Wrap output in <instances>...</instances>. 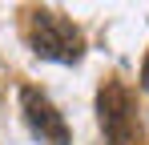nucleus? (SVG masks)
Listing matches in <instances>:
<instances>
[{
    "instance_id": "nucleus-1",
    "label": "nucleus",
    "mask_w": 149,
    "mask_h": 145,
    "mask_svg": "<svg viewBox=\"0 0 149 145\" xmlns=\"http://www.w3.org/2000/svg\"><path fill=\"white\" fill-rule=\"evenodd\" d=\"M24 36L28 48L45 61H56V65H77L85 56V36L61 8H49V4H36L24 12Z\"/></svg>"
},
{
    "instance_id": "nucleus-2",
    "label": "nucleus",
    "mask_w": 149,
    "mask_h": 145,
    "mask_svg": "<svg viewBox=\"0 0 149 145\" xmlns=\"http://www.w3.org/2000/svg\"><path fill=\"white\" fill-rule=\"evenodd\" d=\"M97 121L109 145H141V117L137 97L121 77H109L97 89Z\"/></svg>"
},
{
    "instance_id": "nucleus-3",
    "label": "nucleus",
    "mask_w": 149,
    "mask_h": 145,
    "mask_svg": "<svg viewBox=\"0 0 149 145\" xmlns=\"http://www.w3.org/2000/svg\"><path fill=\"white\" fill-rule=\"evenodd\" d=\"M20 113H24L28 129L40 137V145H69V121L65 113L49 101V93H40L36 85H24L20 89Z\"/></svg>"
},
{
    "instance_id": "nucleus-4",
    "label": "nucleus",
    "mask_w": 149,
    "mask_h": 145,
    "mask_svg": "<svg viewBox=\"0 0 149 145\" xmlns=\"http://www.w3.org/2000/svg\"><path fill=\"white\" fill-rule=\"evenodd\" d=\"M141 89L149 93V52H145V65H141Z\"/></svg>"
}]
</instances>
